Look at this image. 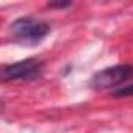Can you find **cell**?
<instances>
[{
  "instance_id": "obj_5",
  "label": "cell",
  "mask_w": 133,
  "mask_h": 133,
  "mask_svg": "<svg viewBox=\"0 0 133 133\" xmlns=\"http://www.w3.org/2000/svg\"><path fill=\"white\" fill-rule=\"evenodd\" d=\"M49 6L50 8H68V6H71V3L69 2H59V3H49Z\"/></svg>"
},
{
  "instance_id": "obj_3",
  "label": "cell",
  "mask_w": 133,
  "mask_h": 133,
  "mask_svg": "<svg viewBox=\"0 0 133 133\" xmlns=\"http://www.w3.org/2000/svg\"><path fill=\"white\" fill-rule=\"evenodd\" d=\"M42 61L39 58H27L13 64L2 66V80L13 82V80H33L38 78L42 72Z\"/></svg>"
},
{
  "instance_id": "obj_1",
  "label": "cell",
  "mask_w": 133,
  "mask_h": 133,
  "mask_svg": "<svg viewBox=\"0 0 133 133\" xmlns=\"http://www.w3.org/2000/svg\"><path fill=\"white\" fill-rule=\"evenodd\" d=\"M10 31L14 39L22 44H38L41 42L50 31V25L36 17H19L10 25Z\"/></svg>"
},
{
  "instance_id": "obj_4",
  "label": "cell",
  "mask_w": 133,
  "mask_h": 133,
  "mask_svg": "<svg viewBox=\"0 0 133 133\" xmlns=\"http://www.w3.org/2000/svg\"><path fill=\"white\" fill-rule=\"evenodd\" d=\"M111 94L114 97H128V96H133V83L125 85V86H119V88L113 89Z\"/></svg>"
},
{
  "instance_id": "obj_2",
  "label": "cell",
  "mask_w": 133,
  "mask_h": 133,
  "mask_svg": "<svg viewBox=\"0 0 133 133\" xmlns=\"http://www.w3.org/2000/svg\"><path fill=\"white\" fill-rule=\"evenodd\" d=\"M133 75V66L122 63L116 64L111 68H107L100 72H96L94 77L91 78V86L94 89H110V88H117Z\"/></svg>"
}]
</instances>
